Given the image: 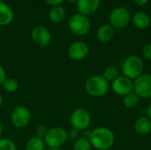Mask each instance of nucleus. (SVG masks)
Wrapping results in <instances>:
<instances>
[{
	"mask_svg": "<svg viewBox=\"0 0 151 150\" xmlns=\"http://www.w3.org/2000/svg\"><path fill=\"white\" fill-rule=\"evenodd\" d=\"M134 92L140 98L151 99V73H142L134 80Z\"/></svg>",
	"mask_w": 151,
	"mask_h": 150,
	"instance_id": "0eeeda50",
	"label": "nucleus"
},
{
	"mask_svg": "<svg viewBox=\"0 0 151 150\" xmlns=\"http://www.w3.org/2000/svg\"><path fill=\"white\" fill-rule=\"evenodd\" d=\"M14 19V11L12 8L6 3L0 2V26H7L12 22Z\"/></svg>",
	"mask_w": 151,
	"mask_h": 150,
	"instance_id": "4468645a",
	"label": "nucleus"
},
{
	"mask_svg": "<svg viewBox=\"0 0 151 150\" xmlns=\"http://www.w3.org/2000/svg\"><path fill=\"white\" fill-rule=\"evenodd\" d=\"M123 76L134 80L142 73H144V63L142 57L136 55L127 57L121 66Z\"/></svg>",
	"mask_w": 151,
	"mask_h": 150,
	"instance_id": "7ed1b4c3",
	"label": "nucleus"
},
{
	"mask_svg": "<svg viewBox=\"0 0 151 150\" xmlns=\"http://www.w3.org/2000/svg\"><path fill=\"white\" fill-rule=\"evenodd\" d=\"M31 120V112L26 106H17L11 114V122L16 128L26 127Z\"/></svg>",
	"mask_w": 151,
	"mask_h": 150,
	"instance_id": "9d476101",
	"label": "nucleus"
},
{
	"mask_svg": "<svg viewBox=\"0 0 151 150\" xmlns=\"http://www.w3.org/2000/svg\"><path fill=\"white\" fill-rule=\"evenodd\" d=\"M134 131L140 135H146L151 131V119L147 116L138 118L134 125Z\"/></svg>",
	"mask_w": 151,
	"mask_h": 150,
	"instance_id": "dca6fc26",
	"label": "nucleus"
},
{
	"mask_svg": "<svg viewBox=\"0 0 151 150\" xmlns=\"http://www.w3.org/2000/svg\"><path fill=\"white\" fill-rule=\"evenodd\" d=\"M2 87H3V89L6 93L12 94V93H15L18 90L19 83L13 78H6L5 80L4 81V83L2 84Z\"/></svg>",
	"mask_w": 151,
	"mask_h": 150,
	"instance_id": "412c9836",
	"label": "nucleus"
},
{
	"mask_svg": "<svg viewBox=\"0 0 151 150\" xmlns=\"http://www.w3.org/2000/svg\"><path fill=\"white\" fill-rule=\"evenodd\" d=\"M123 104L127 109L132 110V109H135L141 101V98L133 91L127 95H126L125 96H123Z\"/></svg>",
	"mask_w": 151,
	"mask_h": 150,
	"instance_id": "aec40b11",
	"label": "nucleus"
},
{
	"mask_svg": "<svg viewBox=\"0 0 151 150\" xmlns=\"http://www.w3.org/2000/svg\"><path fill=\"white\" fill-rule=\"evenodd\" d=\"M104 78L108 81V82H112L114 80H116L119 76V69L116 67V66H108L104 72V74H103Z\"/></svg>",
	"mask_w": 151,
	"mask_h": 150,
	"instance_id": "5701e85b",
	"label": "nucleus"
},
{
	"mask_svg": "<svg viewBox=\"0 0 151 150\" xmlns=\"http://www.w3.org/2000/svg\"><path fill=\"white\" fill-rule=\"evenodd\" d=\"M84 88L88 95L92 97H102L109 91L110 84L103 75H92L85 81Z\"/></svg>",
	"mask_w": 151,
	"mask_h": 150,
	"instance_id": "f03ea898",
	"label": "nucleus"
},
{
	"mask_svg": "<svg viewBox=\"0 0 151 150\" xmlns=\"http://www.w3.org/2000/svg\"><path fill=\"white\" fill-rule=\"evenodd\" d=\"M3 103H4V98H3V96L0 95V108L2 107Z\"/></svg>",
	"mask_w": 151,
	"mask_h": 150,
	"instance_id": "2f4dec72",
	"label": "nucleus"
},
{
	"mask_svg": "<svg viewBox=\"0 0 151 150\" xmlns=\"http://www.w3.org/2000/svg\"><path fill=\"white\" fill-rule=\"evenodd\" d=\"M89 52L88 45L82 41H76L68 47L67 55L73 61H81L84 59Z\"/></svg>",
	"mask_w": 151,
	"mask_h": 150,
	"instance_id": "9b49d317",
	"label": "nucleus"
},
{
	"mask_svg": "<svg viewBox=\"0 0 151 150\" xmlns=\"http://www.w3.org/2000/svg\"><path fill=\"white\" fill-rule=\"evenodd\" d=\"M134 4H136L139 6H144L149 3V0H133Z\"/></svg>",
	"mask_w": 151,
	"mask_h": 150,
	"instance_id": "c756f323",
	"label": "nucleus"
},
{
	"mask_svg": "<svg viewBox=\"0 0 151 150\" xmlns=\"http://www.w3.org/2000/svg\"><path fill=\"white\" fill-rule=\"evenodd\" d=\"M101 0H78L76 3L79 13L85 16H90L94 14L99 8Z\"/></svg>",
	"mask_w": 151,
	"mask_h": 150,
	"instance_id": "ddd939ff",
	"label": "nucleus"
},
{
	"mask_svg": "<svg viewBox=\"0 0 151 150\" xmlns=\"http://www.w3.org/2000/svg\"><path fill=\"white\" fill-rule=\"evenodd\" d=\"M115 35V28L110 24L103 25L96 31V39L101 42H108Z\"/></svg>",
	"mask_w": 151,
	"mask_h": 150,
	"instance_id": "2eb2a0df",
	"label": "nucleus"
},
{
	"mask_svg": "<svg viewBox=\"0 0 151 150\" xmlns=\"http://www.w3.org/2000/svg\"><path fill=\"white\" fill-rule=\"evenodd\" d=\"M51 33L44 26L38 25L33 27L31 31V39L33 42L41 48H45L51 42Z\"/></svg>",
	"mask_w": 151,
	"mask_h": 150,
	"instance_id": "1a4fd4ad",
	"label": "nucleus"
},
{
	"mask_svg": "<svg viewBox=\"0 0 151 150\" xmlns=\"http://www.w3.org/2000/svg\"><path fill=\"white\" fill-rule=\"evenodd\" d=\"M142 55L147 60L151 61V43H147L142 48Z\"/></svg>",
	"mask_w": 151,
	"mask_h": 150,
	"instance_id": "a878e982",
	"label": "nucleus"
},
{
	"mask_svg": "<svg viewBox=\"0 0 151 150\" xmlns=\"http://www.w3.org/2000/svg\"><path fill=\"white\" fill-rule=\"evenodd\" d=\"M6 72H5V70L4 68L0 65V85H2L4 83V81L6 79Z\"/></svg>",
	"mask_w": 151,
	"mask_h": 150,
	"instance_id": "c85d7f7f",
	"label": "nucleus"
},
{
	"mask_svg": "<svg viewBox=\"0 0 151 150\" xmlns=\"http://www.w3.org/2000/svg\"><path fill=\"white\" fill-rule=\"evenodd\" d=\"M80 134H81V132L80 131H78V130H76V129H74V128H72L69 132H68V137H70L71 139H73V140H78L81 136H80Z\"/></svg>",
	"mask_w": 151,
	"mask_h": 150,
	"instance_id": "bb28decb",
	"label": "nucleus"
},
{
	"mask_svg": "<svg viewBox=\"0 0 151 150\" xmlns=\"http://www.w3.org/2000/svg\"><path fill=\"white\" fill-rule=\"evenodd\" d=\"M68 139V132L61 126H53L48 129L44 142L48 148L60 149Z\"/></svg>",
	"mask_w": 151,
	"mask_h": 150,
	"instance_id": "20e7f679",
	"label": "nucleus"
},
{
	"mask_svg": "<svg viewBox=\"0 0 151 150\" xmlns=\"http://www.w3.org/2000/svg\"><path fill=\"white\" fill-rule=\"evenodd\" d=\"M65 16H66V11L65 7H63L62 5L52 7L49 12V19L55 24H58L64 21Z\"/></svg>",
	"mask_w": 151,
	"mask_h": 150,
	"instance_id": "a211bd4d",
	"label": "nucleus"
},
{
	"mask_svg": "<svg viewBox=\"0 0 151 150\" xmlns=\"http://www.w3.org/2000/svg\"><path fill=\"white\" fill-rule=\"evenodd\" d=\"M45 150H61L60 149H58V148H48L47 149Z\"/></svg>",
	"mask_w": 151,
	"mask_h": 150,
	"instance_id": "72a5a7b5",
	"label": "nucleus"
},
{
	"mask_svg": "<svg viewBox=\"0 0 151 150\" xmlns=\"http://www.w3.org/2000/svg\"><path fill=\"white\" fill-rule=\"evenodd\" d=\"M0 150H17V146L9 138H0Z\"/></svg>",
	"mask_w": 151,
	"mask_h": 150,
	"instance_id": "b1692460",
	"label": "nucleus"
},
{
	"mask_svg": "<svg viewBox=\"0 0 151 150\" xmlns=\"http://www.w3.org/2000/svg\"><path fill=\"white\" fill-rule=\"evenodd\" d=\"M91 124L90 113L83 109L78 108L74 110L70 116V125L72 128H74L80 132L87 130Z\"/></svg>",
	"mask_w": 151,
	"mask_h": 150,
	"instance_id": "423d86ee",
	"label": "nucleus"
},
{
	"mask_svg": "<svg viewBox=\"0 0 151 150\" xmlns=\"http://www.w3.org/2000/svg\"><path fill=\"white\" fill-rule=\"evenodd\" d=\"M111 88L116 95L125 96L134 91V81L125 76H119L111 82Z\"/></svg>",
	"mask_w": 151,
	"mask_h": 150,
	"instance_id": "f8f14e48",
	"label": "nucleus"
},
{
	"mask_svg": "<svg viewBox=\"0 0 151 150\" xmlns=\"http://www.w3.org/2000/svg\"><path fill=\"white\" fill-rule=\"evenodd\" d=\"M44 140L36 136L31 137L26 143L25 150H45Z\"/></svg>",
	"mask_w": 151,
	"mask_h": 150,
	"instance_id": "6ab92c4d",
	"label": "nucleus"
},
{
	"mask_svg": "<svg viewBox=\"0 0 151 150\" xmlns=\"http://www.w3.org/2000/svg\"><path fill=\"white\" fill-rule=\"evenodd\" d=\"M2 133H3V126H2V124L0 123V138H2L1 136H2Z\"/></svg>",
	"mask_w": 151,
	"mask_h": 150,
	"instance_id": "473e14b6",
	"label": "nucleus"
},
{
	"mask_svg": "<svg viewBox=\"0 0 151 150\" xmlns=\"http://www.w3.org/2000/svg\"><path fill=\"white\" fill-rule=\"evenodd\" d=\"M132 21L135 27L141 30H145L149 28L151 23L150 18L149 17V15L142 11L134 13L132 17Z\"/></svg>",
	"mask_w": 151,
	"mask_h": 150,
	"instance_id": "f3484780",
	"label": "nucleus"
},
{
	"mask_svg": "<svg viewBox=\"0 0 151 150\" xmlns=\"http://www.w3.org/2000/svg\"><path fill=\"white\" fill-rule=\"evenodd\" d=\"M1 1H3V0H0V2H1Z\"/></svg>",
	"mask_w": 151,
	"mask_h": 150,
	"instance_id": "c9c22d12",
	"label": "nucleus"
},
{
	"mask_svg": "<svg viewBox=\"0 0 151 150\" xmlns=\"http://www.w3.org/2000/svg\"><path fill=\"white\" fill-rule=\"evenodd\" d=\"M47 132H48L47 126H46L45 125L41 124V125H39V126L36 127V129H35V136L39 137V138H42V139H44V137H45Z\"/></svg>",
	"mask_w": 151,
	"mask_h": 150,
	"instance_id": "393cba45",
	"label": "nucleus"
},
{
	"mask_svg": "<svg viewBox=\"0 0 151 150\" xmlns=\"http://www.w3.org/2000/svg\"><path fill=\"white\" fill-rule=\"evenodd\" d=\"M46 2V4H48L49 5L54 7V6H58V5H61L65 0H44Z\"/></svg>",
	"mask_w": 151,
	"mask_h": 150,
	"instance_id": "cd10ccee",
	"label": "nucleus"
},
{
	"mask_svg": "<svg viewBox=\"0 0 151 150\" xmlns=\"http://www.w3.org/2000/svg\"><path fill=\"white\" fill-rule=\"evenodd\" d=\"M88 140L96 149L109 150L114 145L115 135L110 128L99 126L89 133Z\"/></svg>",
	"mask_w": 151,
	"mask_h": 150,
	"instance_id": "f257e3e1",
	"label": "nucleus"
},
{
	"mask_svg": "<svg viewBox=\"0 0 151 150\" xmlns=\"http://www.w3.org/2000/svg\"><path fill=\"white\" fill-rule=\"evenodd\" d=\"M147 114H148V117L151 119V100L148 105V108H147Z\"/></svg>",
	"mask_w": 151,
	"mask_h": 150,
	"instance_id": "7c9ffc66",
	"label": "nucleus"
},
{
	"mask_svg": "<svg viewBox=\"0 0 151 150\" xmlns=\"http://www.w3.org/2000/svg\"><path fill=\"white\" fill-rule=\"evenodd\" d=\"M90 27L91 23L89 19L79 12L73 14L68 21V27L70 31L77 36L86 35L89 32Z\"/></svg>",
	"mask_w": 151,
	"mask_h": 150,
	"instance_id": "39448f33",
	"label": "nucleus"
},
{
	"mask_svg": "<svg viewBox=\"0 0 151 150\" xmlns=\"http://www.w3.org/2000/svg\"><path fill=\"white\" fill-rule=\"evenodd\" d=\"M110 23L114 28H123L131 20V13L125 7H117L111 11L109 16Z\"/></svg>",
	"mask_w": 151,
	"mask_h": 150,
	"instance_id": "6e6552de",
	"label": "nucleus"
},
{
	"mask_svg": "<svg viewBox=\"0 0 151 150\" xmlns=\"http://www.w3.org/2000/svg\"><path fill=\"white\" fill-rule=\"evenodd\" d=\"M69 3H72V4H76L78 0H67Z\"/></svg>",
	"mask_w": 151,
	"mask_h": 150,
	"instance_id": "f704fd0d",
	"label": "nucleus"
},
{
	"mask_svg": "<svg viewBox=\"0 0 151 150\" xmlns=\"http://www.w3.org/2000/svg\"><path fill=\"white\" fill-rule=\"evenodd\" d=\"M92 145L87 137H80L73 143V150H91Z\"/></svg>",
	"mask_w": 151,
	"mask_h": 150,
	"instance_id": "4be33fe9",
	"label": "nucleus"
}]
</instances>
